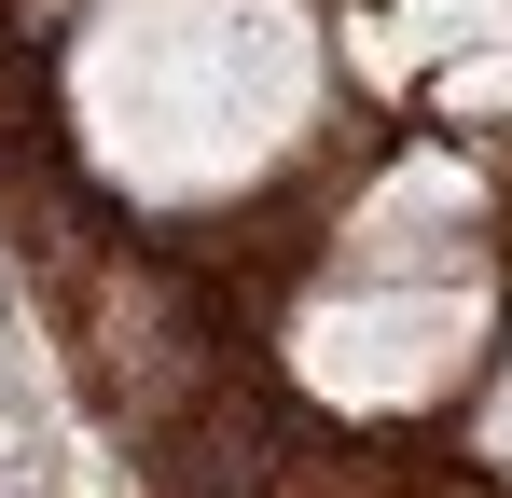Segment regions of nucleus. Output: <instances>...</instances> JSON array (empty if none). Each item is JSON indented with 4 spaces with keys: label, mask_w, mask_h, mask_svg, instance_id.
Masks as SVG:
<instances>
[{
    "label": "nucleus",
    "mask_w": 512,
    "mask_h": 498,
    "mask_svg": "<svg viewBox=\"0 0 512 498\" xmlns=\"http://www.w3.org/2000/svg\"><path fill=\"white\" fill-rule=\"evenodd\" d=\"M319 111L305 0H125L84 42V125L139 194H250Z\"/></svg>",
    "instance_id": "nucleus-1"
},
{
    "label": "nucleus",
    "mask_w": 512,
    "mask_h": 498,
    "mask_svg": "<svg viewBox=\"0 0 512 498\" xmlns=\"http://www.w3.org/2000/svg\"><path fill=\"white\" fill-rule=\"evenodd\" d=\"M485 346V263L471 249H429V263H346L333 291L291 319V360L305 388L346 415H402V402H443Z\"/></svg>",
    "instance_id": "nucleus-2"
},
{
    "label": "nucleus",
    "mask_w": 512,
    "mask_h": 498,
    "mask_svg": "<svg viewBox=\"0 0 512 498\" xmlns=\"http://www.w3.org/2000/svg\"><path fill=\"white\" fill-rule=\"evenodd\" d=\"M471 222H485V180L457 153H416L374 180V208L346 222V263H429V249H471Z\"/></svg>",
    "instance_id": "nucleus-3"
},
{
    "label": "nucleus",
    "mask_w": 512,
    "mask_h": 498,
    "mask_svg": "<svg viewBox=\"0 0 512 498\" xmlns=\"http://www.w3.org/2000/svg\"><path fill=\"white\" fill-rule=\"evenodd\" d=\"M471 28H512V0H416V42H471Z\"/></svg>",
    "instance_id": "nucleus-4"
},
{
    "label": "nucleus",
    "mask_w": 512,
    "mask_h": 498,
    "mask_svg": "<svg viewBox=\"0 0 512 498\" xmlns=\"http://www.w3.org/2000/svg\"><path fill=\"white\" fill-rule=\"evenodd\" d=\"M485 443H499V471H512V388H499V402H485Z\"/></svg>",
    "instance_id": "nucleus-5"
}]
</instances>
